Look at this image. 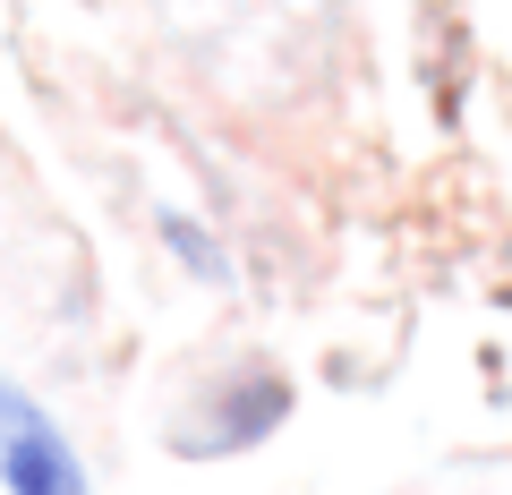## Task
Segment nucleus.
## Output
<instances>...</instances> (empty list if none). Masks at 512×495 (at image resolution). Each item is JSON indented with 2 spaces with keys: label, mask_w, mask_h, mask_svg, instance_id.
I'll return each mask as SVG.
<instances>
[{
  "label": "nucleus",
  "mask_w": 512,
  "mask_h": 495,
  "mask_svg": "<svg viewBox=\"0 0 512 495\" xmlns=\"http://www.w3.org/2000/svg\"><path fill=\"white\" fill-rule=\"evenodd\" d=\"M0 495H86V461L26 385L0 376Z\"/></svg>",
  "instance_id": "1"
}]
</instances>
